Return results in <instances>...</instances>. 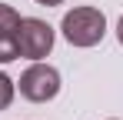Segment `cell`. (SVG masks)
Here are the masks:
<instances>
[{"label": "cell", "mask_w": 123, "mask_h": 120, "mask_svg": "<svg viewBox=\"0 0 123 120\" xmlns=\"http://www.w3.org/2000/svg\"><path fill=\"white\" fill-rule=\"evenodd\" d=\"M60 30L73 47H97L103 40V33H106V17L97 7H73L63 17Z\"/></svg>", "instance_id": "6da1fadb"}, {"label": "cell", "mask_w": 123, "mask_h": 120, "mask_svg": "<svg viewBox=\"0 0 123 120\" xmlns=\"http://www.w3.org/2000/svg\"><path fill=\"white\" fill-rule=\"evenodd\" d=\"M53 50V27L37 17H20L17 27V53L27 60H43Z\"/></svg>", "instance_id": "7a4b0ae2"}, {"label": "cell", "mask_w": 123, "mask_h": 120, "mask_svg": "<svg viewBox=\"0 0 123 120\" xmlns=\"http://www.w3.org/2000/svg\"><path fill=\"white\" fill-rule=\"evenodd\" d=\"M117 37H120V43H123V17H120V23H117Z\"/></svg>", "instance_id": "52a82bcc"}, {"label": "cell", "mask_w": 123, "mask_h": 120, "mask_svg": "<svg viewBox=\"0 0 123 120\" xmlns=\"http://www.w3.org/2000/svg\"><path fill=\"white\" fill-rule=\"evenodd\" d=\"M60 93V73L50 63H33L20 73V97L30 103H47Z\"/></svg>", "instance_id": "3957f363"}, {"label": "cell", "mask_w": 123, "mask_h": 120, "mask_svg": "<svg viewBox=\"0 0 123 120\" xmlns=\"http://www.w3.org/2000/svg\"><path fill=\"white\" fill-rule=\"evenodd\" d=\"M17 27H20V13L10 3H0V63L17 60Z\"/></svg>", "instance_id": "277c9868"}, {"label": "cell", "mask_w": 123, "mask_h": 120, "mask_svg": "<svg viewBox=\"0 0 123 120\" xmlns=\"http://www.w3.org/2000/svg\"><path fill=\"white\" fill-rule=\"evenodd\" d=\"M37 3H43V7H57V3H63V0H37Z\"/></svg>", "instance_id": "8992f818"}, {"label": "cell", "mask_w": 123, "mask_h": 120, "mask_svg": "<svg viewBox=\"0 0 123 120\" xmlns=\"http://www.w3.org/2000/svg\"><path fill=\"white\" fill-rule=\"evenodd\" d=\"M10 100H13V80L7 73H0V110H7Z\"/></svg>", "instance_id": "5b68a950"}]
</instances>
